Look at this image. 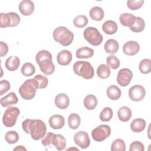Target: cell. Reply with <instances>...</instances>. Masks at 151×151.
<instances>
[{"instance_id":"cell-12","label":"cell","mask_w":151,"mask_h":151,"mask_svg":"<svg viewBox=\"0 0 151 151\" xmlns=\"http://www.w3.org/2000/svg\"><path fill=\"white\" fill-rule=\"evenodd\" d=\"M75 143L81 149L87 148L90 144V140L88 133L84 131H79L74 136Z\"/></svg>"},{"instance_id":"cell-35","label":"cell","mask_w":151,"mask_h":151,"mask_svg":"<svg viewBox=\"0 0 151 151\" xmlns=\"http://www.w3.org/2000/svg\"><path fill=\"white\" fill-rule=\"evenodd\" d=\"M74 25L77 28H83L88 24V19L84 15H79L76 16L73 19Z\"/></svg>"},{"instance_id":"cell-24","label":"cell","mask_w":151,"mask_h":151,"mask_svg":"<svg viewBox=\"0 0 151 151\" xmlns=\"http://www.w3.org/2000/svg\"><path fill=\"white\" fill-rule=\"evenodd\" d=\"M117 116L120 121L126 122L131 119L132 113L130 109L128 107L122 106L118 110Z\"/></svg>"},{"instance_id":"cell-44","label":"cell","mask_w":151,"mask_h":151,"mask_svg":"<svg viewBox=\"0 0 151 151\" xmlns=\"http://www.w3.org/2000/svg\"><path fill=\"white\" fill-rule=\"evenodd\" d=\"M54 133H51V132H48L45 136L44 137L41 141V143L44 146H48L51 144V140H52V137Z\"/></svg>"},{"instance_id":"cell-1","label":"cell","mask_w":151,"mask_h":151,"mask_svg":"<svg viewBox=\"0 0 151 151\" xmlns=\"http://www.w3.org/2000/svg\"><path fill=\"white\" fill-rule=\"evenodd\" d=\"M22 127L26 133H29L35 140L44 137L47 130L45 123L40 119H25L22 123Z\"/></svg>"},{"instance_id":"cell-43","label":"cell","mask_w":151,"mask_h":151,"mask_svg":"<svg viewBox=\"0 0 151 151\" xmlns=\"http://www.w3.org/2000/svg\"><path fill=\"white\" fill-rule=\"evenodd\" d=\"M0 87H1V91L0 95L2 96L5 93H6L10 89V83L6 80H2L0 82Z\"/></svg>"},{"instance_id":"cell-20","label":"cell","mask_w":151,"mask_h":151,"mask_svg":"<svg viewBox=\"0 0 151 151\" xmlns=\"http://www.w3.org/2000/svg\"><path fill=\"white\" fill-rule=\"evenodd\" d=\"M118 29L116 22L113 20H107L105 21L102 25V29L104 32L108 35L115 34Z\"/></svg>"},{"instance_id":"cell-28","label":"cell","mask_w":151,"mask_h":151,"mask_svg":"<svg viewBox=\"0 0 151 151\" xmlns=\"http://www.w3.org/2000/svg\"><path fill=\"white\" fill-rule=\"evenodd\" d=\"M89 15L92 19L99 21L104 18V12L101 7L94 6L90 10Z\"/></svg>"},{"instance_id":"cell-7","label":"cell","mask_w":151,"mask_h":151,"mask_svg":"<svg viewBox=\"0 0 151 151\" xmlns=\"http://www.w3.org/2000/svg\"><path fill=\"white\" fill-rule=\"evenodd\" d=\"M20 17L14 12L0 14V27L1 28L17 26L20 22Z\"/></svg>"},{"instance_id":"cell-10","label":"cell","mask_w":151,"mask_h":151,"mask_svg":"<svg viewBox=\"0 0 151 151\" xmlns=\"http://www.w3.org/2000/svg\"><path fill=\"white\" fill-rule=\"evenodd\" d=\"M133 77V73L132 71L127 68L120 69L117 76V83L122 86L126 87L129 84Z\"/></svg>"},{"instance_id":"cell-8","label":"cell","mask_w":151,"mask_h":151,"mask_svg":"<svg viewBox=\"0 0 151 151\" xmlns=\"http://www.w3.org/2000/svg\"><path fill=\"white\" fill-rule=\"evenodd\" d=\"M20 114L19 109L17 107H8L3 115L2 122L3 124L8 127H11L14 126L18 118V116Z\"/></svg>"},{"instance_id":"cell-19","label":"cell","mask_w":151,"mask_h":151,"mask_svg":"<svg viewBox=\"0 0 151 151\" xmlns=\"http://www.w3.org/2000/svg\"><path fill=\"white\" fill-rule=\"evenodd\" d=\"M18 99L16 94L14 92H10L6 96L1 99V104L4 107L15 104L18 103Z\"/></svg>"},{"instance_id":"cell-3","label":"cell","mask_w":151,"mask_h":151,"mask_svg":"<svg viewBox=\"0 0 151 151\" xmlns=\"http://www.w3.org/2000/svg\"><path fill=\"white\" fill-rule=\"evenodd\" d=\"M54 40L62 45L68 46L71 44L74 40V34L65 27H58L53 31Z\"/></svg>"},{"instance_id":"cell-16","label":"cell","mask_w":151,"mask_h":151,"mask_svg":"<svg viewBox=\"0 0 151 151\" xmlns=\"http://www.w3.org/2000/svg\"><path fill=\"white\" fill-rule=\"evenodd\" d=\"M48 123L52 129L55 130L60 129L65 124V119L62 115L54 114L50 117Z\"/></svg>"},{"instance_id":"cell-6","label":"cell","mask_w":151,"mask_h":151,"mask_svg":"<svg viewBox=\"0 0 151 151\" xmlns=\"http://www.w3.org/2000/svg\"><path fill=\"white\" fill-rule=\"evenodd\" d=\"M83 35L85 40L92 45H99L103 41L102 35L95 27H87L84 31Z\"/></svg>"},{"instance_id":"cell-17","label":"cell","mask_w":151,"mask_h":151,"mask_svg":"<svg viewBox=\"0 0 151 151\" xmlns=\"http://www.w3.org/2000/svg\"><path fill=\"white\" fill-rule=\"evenodd\" d=\"M55 106L60 109H65L70 104V99L68 96L64 93L57 94L54 100Z\"/></svg>"},{"instance_id":"cell-9","label":"cell","mask_w":151,"mask_h":151,"mask_svg":"<svg viewBox=\"0 0 151 151\" xmlns=\"http://www.w3.org/2000/svg\"><path fill=\"white\" fill-rule=\"evenodd\" d=\"M111 134V129L109 125L101 124L94 129L91 132V137L96 142H102Z\"/></svg>"},{"instance_id":"cell-11","label":"cell","mask_w":151,"mask_h":151,"mask_svg":"<svg viewBox=\"0 0 151 151\" xmlns=\"http://www.w3.org/2000/svg\"><path fill=\"white\" fill-rule=\"evenodd\" d=\"M145 89L141 85H134L130 87L129 90V98L134 101H139L142 100L145 97Z\"/></svg>"},{"instance_id":"cell-15","label":"cell","mask_w":151,"mask_h":151,"mask_svg":"<svg viewBox=\"0 0 151 151\" xmlns=\"http://www.w3.org/2000/svg\"><path fill=\"white\" fill-rule=\"evenodd\" d=\"M73 58L71 52L67 50L59 52L57 55V61L61 65H67L71 61Z\"/></svg>"},{"instance_id":"cell-4","label":"cell","mask_w":151,"mask_h":151,"mask_svg":"<svg viewBox=\"0 0 151 151\" xmlns=\"http://www.w3.org/2000/svg\"><path fill=\"white\" fill-rule=\"evenodd\" d=\"M73 68L76 74L81 76L86 80L91 79L94 77V68L91 64L88 61H76L74 64Z\"/></svg>"},{"instance_id":"cell-2","label":"cell","mask_w":151,"mask_h":151,"mask_svg":"<svg viewBox=\"0 0 151 151\" xmlns=\"http://www.w3.org/2000/svg\"><path fill=\"white\" fill-rule=\"evenodd\" d=\"M35 60L44 74L48 76L54 72L55 65L52 61V55L48 51L42 50L38 51L36 54Z\"/></svg>"},{"instance_id":"cell-46","label":"cell","mask_w":151,"mask_h":151,"mask_svg":"<svg viewBox=\"0 0 151 151\" xmlns=\"http://www.w3.org/2000/svg\"><path fill=\"white\" fill-rule=\"evenodd\" d=\"M27 150V149L24 147L22 146H17L14 149V150Z\"/></svg>"},{"instance_id":"cell-36","label":"cell","mask_w":151,"mask_h":151,"mask_svg":"<svg viewBox=\"0 0 151 151\" xmlns=\"http://www.w3.org/2000/svg\"><path fill=\"white\" fill-rule=\"evenodd\" d=\"M113 110L110 107H104L100 113V119L103 122H108L113 117Z\"/></svg>"},{"instance_id":"cell-30","label":"cell","mask_w":151,"mask_h":151,"mask_svg":"<svg viewBox=\"0 0 151 151\" xmlns=\"http://www.w3.org/2000/svg\"><path fill=\"white\" fill-rule=\"evenodd\" d=\"M81 119L78 114L76 113H71L68 118V124L70 129H77L80 125Z\"/></svg>"},{"instance_id":"cell-31","label":"cell","mask_w":151,"mask_h":151,"mask_svg":"<svg viewBox=\"0 0 151 151\" xmlns=\"http://www.w3.org/2000/svg\"><path fill=\"white\" fill-rule=\"evenodd\" d=\"M145 28V22L143 18L136 17L135 22L133 26L130 27V29L134 32H142Z\"/></svg>"},{"instance_id":"cell-21","label":"cell","mask_w":151,"mask_h":151,"mask_svg":"<svg viewBox=\"0 0 151 151\" xmlns=\"http://www.w3.org/2000/svg\"><path fill=\"white\" fill-rule=\"evenodd\" d=\"M20 64L19 58L17 56H10L5 61V65L7 70L11 71H15L18 69Z\"/></svg>"},{"instance_id":"cell-45","label":"cell","mask_w":151,"mask_h":151,"mask_svg":"<svg viewBox=\"0 0 151 151\" xmlns=\"http://www.w3.org/2000/svg\"><path fill=\"white\" fill-rule=\"evenodd\" d=\"M8 52V45L2 42H0V56L1 57L6 55Z\"/></svg>"},{"instance_id":"cell-38","label":"cell","mask_w":151,"mask_h":151,"mask_svg":"<svg viewBox=\"0 0 151 151\" xmlns=\"http://www.w3.org/2000/svg\"><path fill=\"white\" fill-rule=\"evenodd\" d=\"M6 142L9 144H14L19 140V135L15 131H8L5 135Z\"/></svg>"},{"instance_id":"cell-39","label":"cell","mask_w":151,"mask_h":151,"mask_svg":"<svg viewBox=\"0 0 151 151\" xmlns=\"http://www.w3.org/2000/svg\"><path fill=\"white\" fill-rule=\"evenodd\" d=\"M106 62L107 65L112 69H117L119 67L120 64L119 59L113 54L107 57L106 59Z\"/></svg>"},{"instance_id":"cell-22","label":"cell","mask_w":151,"mask_h":151,"mask_svg":"<svg viewBox=\"0 0 151 151\" xmlns=\"http://www.w3.org/2000/svg\"><path fill=\"white\" fill-rule=\"evenodd\" d=\"M136 17L130 13H124L120 14L119 20L121 24L125 27H131L135 22Z\"/></svg>"},{"instance_id":"cell-18","label":"cell","mask_w":151,"mask_h":151,"mask_svg":"<svg viewBox=\"0 0 151 151\" xmlns=\"http://www.w3.org/2000/svg\"><path fill=\"white\" fill-rule=\"evenodd\" d=\"M51 144L54 145L58 150H63L65 148L66 140L61 134H54L52 137Z\"/></svg>"},{"instance_id":"cell-42","label":"cell","mask_w":151,"mask_h":151,"mask_svg":"<svg viewBox=\"0 0 151 151\" xmlns=\"http://www.w3.org/2000/svg\"><path fill=\"white\" fill-rule=\"evenodd\" d=\"M145 150L144 145L139 141L133 142L129 147L130 151H143Z\"/></svg>"},{"instance_id":"cell-5","label":"cell","mask_w":151,"mask_h":151,"mask_svg":"<svg viewBox=\"0 0 151 151\" xmlns=\"http://www.w3.org/2000/svg\"><path fill=\"white\" fill-rule=\"evenodd\" d=\"M38 88V84L36 80L34 78H31L27 80L20 86L19 93L24 99L28 100L34 97Z\"/></svg>"},{"instance_id":"cell-25","label":"cell","mask_w":151,"mask_h":151,"mask_svg":"<svg viewBox=\"0 0 151 151\" xmlns=\"http://www.w3.org/2000/svg\"><path fill=\"white\" fill-rule=\"evenodd\" d=\"M119 43L118 42L114 39H109L108 40L104 45V50L107 53L114 54L119 50Z\"/></svg>"},{"instance_id":"cell-26","label":"cell","mask_w":151,"mask_h":151,"mask_svg":"<svg viewBox=\"0 0 151 151\" xmlns=\"http://www.w3.org/2000/svg\"><path fill=\"white\" fill-rule=\"evenodd\" d=\"M107 97L111 100H117L121 97L120 89L115 85L109 86L106 91Z\"/></svg>"},{"instance_id":"cell-13","label":"cell","mask_w":151,"mask_h":151,"mask_svg":"<svg viewBox=\"0 0 151 151\" xmlns=\"http://www.w3.org/2000/svg\"><path fill=\"white\" fill-rule=\"evenodd\" d=\"M139 43L134 41H127L123 46V51L124 54L127 55H134L139 51Z\"/></svg>"},{"instance_id":"cell-41","label":"cell","mask_w":151,"mask_h":151,"mask_svg":"<svg viewBox=\"0 0 151 151\" xmlns=\"http://www.w3.org/2000/svg\"><path fill=\"white\" fill-rule=\"evenodd\" d=\"M143 3V0H129L127 2V5L132 10H137L142 6Z\"/></svg>"},{"instance_id":"cell-33","label":"cell","mask_w":151,"mask_h":151,"mask_svg":"<svg viewBox=\"0 0 151 151\" xmlns=\"http://www.w3.org/2000/svg\"><path fill=\"white\" fill-rule=\"evenodd\" d=\"M21 71L22 74L25 77L31 76L35 73V68L31 63H25L23 64Z\"/></svg>"},{"instance_id":"cell-34","label":"cell","mask_w":151,"mask_h":151,"mask_svg":"<svg viewBox=\"0 0 151 151\" xmlns=\"http://www.w3.org/2000/svg\"><path fill=\"white\" fill-rule=\"evenodd\" d=\"M139 69L142 74H149L151 70V60L148 58L142 60L139 63Z\"/></svg>"},{"instance_id":"cell-40","label":"cell","mask_w":151,"mask_h":151,"mask_svg":"<svg viewBox=\"0 0 151 151\" xmlns=\"http://www.w3.org/2000/svg\"><path fill=\"white\" fill-rule=\"evenodd\" d=\"M34 79L37 82L38 88H40V89L45 88L48 84V80L47 77L41 74H38L35 76L34 77Z\"/></svg>"},{"instance_id":"cell-27","label":"cell","mask_w":151,"mask_h":151,"mask_svg":"<svg viewBox=\"0 0 151 151\" xmlns=\"http://www.w3.org/2000/svg\"><path fill=\"white\" fill-rule=\"evenodd\" d=\"M94 55V50L88 47H81L76 51V57L77 58H89Z\"/></svg>"},{"instance_id":"cell-32","label":"cell","mask_w":151,"mask_h":151,"mask_svg":"<svg viewBox=\"0 0 151 151\" xmlns=\"http://www.w3.org/2000/svg\"><path fill=\"white\" fill-rule=\"evenodd\" d=\"M97 74L101 78H107L110 76V68L107 65L101 64L97 67Z\"/></svg>"},{"instance_id":"cell-23","label":"cell","mask_w":151,"mask_h":151,"mask_svg":"<svg viewBox=\"0 0 151 151\" xmlns=\"http://www.w3.org/2000/svg\"><path fill=\"white\" fill-rule=\"evenodd\" d=\"M146 127V121L142 118L134 119L130 123V129L136 133L142 132Z\"/></svg>"},{"instance_id":"cell-37","label":"cell","mask_w":151,"mask_h":151,"mask_svg":"<svg viewBox=\"0 0 151 151\" xmlns=\"http://www.w3.org/2000/svg\"><path fill=\"white\" fill-rule=\"evenodd\" d=\"M126 150V145L121 139H116L114 140L111 146V151H124Z\"/></svg>"},{"instance_id":"cell-14","label":"cell","mask_w":151,"mask_h":151,"mask_svg":"<svg viewBox=\"0 0 151 151\" xmlns=\"http://www.w3.org/2000/svg\"><path fill=\"white\" fill-rule=\"evenodd\" d=\"M18 8L23 15L28 16L34 12V4L30 0H24L19 3Z\"/></svg>"},{"instance_id":"cell-29","label":"cell","mask_w":151,"mask_h":151,"mask_svg":"<svg viewBox=\"0 0 151 151\" xmlns=\"http://www.w3.org/2000/svg\"><path fill=\"white\" fill-rule=\"evenodd\" d=\"M97 99L93 94H88L84 99V106L87 110H93L97 105Z\"/></svg>"}]
</instances>
